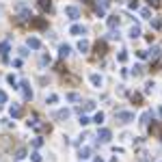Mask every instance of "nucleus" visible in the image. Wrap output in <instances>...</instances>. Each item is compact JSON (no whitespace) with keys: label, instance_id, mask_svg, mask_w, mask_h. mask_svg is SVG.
Instances as JSON below:
<instances>
[{"label":"nucleus","instance_id":"nucleus-1","mask_svg":"<svg viewBox=\"0 0 162 162\" xmlns=\"http://www.w3.org/2000/svg\"><path fill=\"white\" fill-rule=\"evenodd\" d=\"M114 117H117V121H121V123H130V121H134V112L119 110V112H114Z\"/></svg>","mask_w":162,"mask_h":162},{"label":"nucleus","instance_id":"nucleus-2","mask_svg":"<svg viewBox=\"0 0 162 162\" xmlns=\"http://www.w3.org/2000/svg\"><path fill=\"white\" fill-rule=\"evenodd\" d=\"M19 89H22V93H24V100L30 102V100H33V89H30V84H28L26 80H22V82H19Z\"/></svg>","mask_w":162,"mask_h":162},{"label":"nucleus","instance_id":"nucleus-3","mask_svg":"<svg viewBox=\"0 0 162 162\" xmlns=\"http://www.w3.org/2000/svg\"><path fill=\"white\" fill-rule=\"evenodd\" d=\"M110 136H112V134H110L108 128H100V130H97V141H100V143H108Z\"/></svg>","mask_w":162,"mask_h":162},{"label":"nucleus","instance_id":"nucleus-4","mask_svg":"<svg viewBox=\"0 0 162 162\" xmlns=\"http://www.w3.org/2000/svg\"><path fill=\"white\" fill-rule=\"evenodd\" d=\"M9 41H2L0 43V58H2V63H9Z\"/></svg>","mask_w":162,"mask_h":162},{"label":"nucleus","instance_id":"nucleus-5","mask_svg":"<svg viewBox=\"0 0 162 162\" xmlns=\"http://www.w3.org/2000/svg\"><path fill=\"white\" fill-rule=\"evenodd\" d=\"M65 15L72 19V22H76V19L80 17V11H78V7H65Z\"/></svg>","mask_w":162,"mask_h":162},{"label":"nucleus","instance_id":"nucleus-6","mask_svg":"<svg viewBox=\"0 0 162 162\" xmlns=\"http://www.w3.org/2000/svg\"><path fill=\"white\" fill-rule=\"evenodd\" d=\"M86 33V28L82 26V24H74L72 28H69V35H76V37H80V35H84Z\"/></svg>","mask_w":162,"mask_h":162},{"label":"nucleus","instance_id":"nucleus-7","mask_svg":"<svg viewBox=\"0 0 162 162\" xmlns=\"http://www.w3.org/2000/svg\"><path fill=\"white\" fill-rule=\"evenodd\" d=\"M26 45H28L30 50H39V48H41V39H37V37H28Z\"/></svg>","mask_w":162,"mask_h":162},{"label":"nucleus","instance_id":"nucleus-8","mask_svg":"<svg viewBox=\"0 0 162 162\" xmlns=\"http://www.w3.org/2000/svg\"><path fill=\"white\" fill-rule=\"evenodd\" d=\"M106 24H108V28H112V30H114V28L119 26V17H117V15H110V17L106 19Z\"/></svg>","mask_w":162,"mask_h":162},{"label":"nucleus","instance_id":"nucleus-9","mask_svg":"<svg viewBox=\"0 0 162 162\" xmlns=\"http://www.w3.org/2000/svg\"><path fill=\"white\" fill-rule=\"evenodd\" d=\"M24 158H26V149H24V147H19V149H17V151L13 153V160H15V162L24 160Z\"/></svg>","mask_w":162,"mask_h":162},{"label":"nucleus","instance_id":"nucleus-10","mask_svg":"<svg viewBox=\"0 0 162 162\" xmlns=\"http://www.w3.org/2000/svg\"><path fill=\"white\" fill-rule=\"evenodd\" d=\"M89 80H91V84L97 86V89L102 86V76H100V74H91V78H89Z\"/></svg>","mask_w":162,"mask_h":162},{"label":"nucleus","instance_id":"nucleus-11","mask_svg":"<svg viewBox=\"0 0 162 162\" xmlns=\"http://www.w3.org/2000/svg\"><path fill=\"white\" fill-rule=\"evenodd\" d=\"M39 9L45 13V11H50L52 9V0H39Z\"/></svg>","mask_w":162,"mask_h":162},{"label":"nucleus","instance_id":"nucleus-12","mask_svg":"<svg viewBox=\"0 0 162 162\" xmlns=\"http://www.w3.org/2000/svg\"><path fill=\"white\" fill-rule=\"evenodd\" d=\"M160 54H162V50L158 48V45H153L151 52H149V58H151V61H158V58H160Z\"/></svg>","mask_w":162,"mask_h":162},{"label":"nucleus","instance_id":"nucleus-13","mask_svg":"<svg viewBox=\"0 0 162 162\" xmlns=\"http://www.w3.org/2000/svg\"><path fill=\"white\" fill-rule=\"evenodd\" d=\"M69 52H72V48H69V45L65 43V45H61V50H58V56H61V58H67V56H69Z\"/></svg>","mask_w":162,"mask_h":162},{"label":"nucleus","instance_id":"nucleus-14","mask_svg":"<svg viewBox=\"0 0 162 162\" xmlns=\"http://www.w3.org/2000/svg\"><path fill=\"white\" fill-rule=\"evenodd\" d=\"M130 37H132V39H136V37H141V26H138V24L130 26Z\"/></svg>","mask_w":162,"mask_h":162},{"label":"nucleus","instance_id":"nucleus-15","mask_svg":"<svg viewBox=\"0 0 162 162\" xmlns=\"http://www.w3.org/2000/svg\"><path fill=\"white\" fill-rule=\"evenodd\" d=\"M78 50H80L82 54L89 52V41H86V39H80V41H78Z\"/></svg>","mask_w":162,"mask_h":162},{"label":"nucleus","instance_id":"nucleus-16","mask_svg":"<svg viewBox=\"0 0 162 162\" xmlns=\"http://www.w3.org/2000/svg\"><path fill=\"white\" fill-rule=\"evenodd\" d=\"M95 52H97L100 56L106 54V43H104V41H97V43H95Z\"/></svg>","mask_w":162,"mask_h":162},{"label":"nucleus","instance_id":"nucleus-17","mask_svg":"<svg viewBox=\"0 0 162 162\" xmlns=\"http://www.w3.org/2000/svg\"><path fill=\"white\" fill-rule=\"evenodd\" d=\"M69 114H72V112H69L67 108H65V110H58V112H56V119H61V121H65V119H69Z\"/></svg>","mask_w":162,"mask_h":162},{"label":"nucleus","instance_id":"nucleus-18","mask_svg":"<svg viewBox=\"0 0 162 162\" xmlns=\"http://www.w3.org/2000/svg\"><path fill=\"white\" fill-rule=\"evenodd\" d=\"M9 112H11V117H13V119H17L19 114H22V108H19V106H11V110H9Z\"/></svg>","mask_w":162,"mask_h":162},{"label":"nucleus","instance_id":"nucleus-19","mask_svg":"<svg viewBox=\"0 0 162 162\" xmlns=\"http://www.w3.org/2000/svg\"><path fill=\"white\" fill-rule=\"evenodd\" d=\"M30 26H35V28H45V22H43V19H35V17H33Z\"/></svg>","mask_w":162,"mask_h":162},{"label":"nucleus","instance_id":"nucleus-20","mask_svg":"<svg viewBox=\"0 0 162 162\" xmlns=\"http://www.w3.org/2000/svg\"><path fill=\"white\" fill-rule=\"evenodd\" d=\"M86 158H91V149L89 147H82L80 149V160H86Z\"/></svg>","mask_w":162,"mask_h":162},{"label":"nucleus","instance_id":"nucleus-21","mask_svg":"<svg viewBox=\"0 0 162 162\" xmlns=\"http://www.w3.org/2000/svg\"><path fill=\"white\" fill-rule=\"evenodd\" d=\"M130 100H132L134 104H141V102H143V95H141V93H132V95H130Z\"/></svg>","mask_w":162,"mask_h":162},{"label":"nucleus","instance_id":"nucleus-22","mask_svg":"<svg viewBox=\"0 0 162 162\" xmlns=\"http://www.w3.org/2000/svg\"><path fill=\"white\" fill-rule=\"evenodd\" d=\"M102 121H104V112L100 110V112H95V117H93V123H97V125H100Z\"/></svg>","mask_w":162,"mask_h":162},{"label":"nucleus","instance_id":"nucleus-23","mask_svg":"<svg viewBox=\"0 0 162 162\" xmlns=\"http://www.w3.org/2000/svg\"><path fill=\"white\" fill-rule=\"evenodd\" d=\"M149 117H151V112H143V114H141V123L147 125V123H149Z\"/></svg>","mask_w":162,"mask_h":162},{"label":"nucleus","instance_id":"nucleus-24","mask_svg":"<svg viewBox=\"0 0 162 162\" xmlns=\"http://www.w3.org/2000/svg\"><path fill=\"white\" fill-rule=\"evenodd\" d=\"M67 100H69V102H78L80 95H78V93H67Z\"/></svg>","mask_w":162,"mask_h":162},{"label":"nucleus","instance_id":"nucleus-25","mask_svg":"<svg viewBox=\"0 0 162 162\" xmlns=\"http://www.w3.org/2000/svg\"><path fill=\"white\" fill-rule=\"evenodd\" d=\"M91 123V119L86 117V114H80V125H89Z\"/></svg>","mask_w":162,"mask_h":162},{"label":"nucleus","instance_id":"nucleus-26","mask_svg":"<svg viewBox=\"0 0 162 162\" xmlns=\"http://www.w3.org/2000/svg\"><path fill=\"white\" fill-rule=\"evenodd\" d=\"M7 80H9V84H11V86L19 89V86H17V80H15V76H7Z\"/></svg>","mask_w":162,"mask_h":162},{"label":"nucleus","instance_id":"nucleus-27","mask_svg":"<svg viewBox=\"0 0 162 162\" xmlns=\"http://www.w3.org/2000/svg\"><path fill=\"white\" fill-rule=\"evenodd\" d=\"M56 102H58V95H56V93L48 95V104H56Z\"/></svg>","mask_w":162,"mask_h":162},{"label":"nucleus","instance_id":"nucleus-28","mask_svg":"<svg viewBox=\"0 0 162 162\" xmlns=\"http://www.w3.org/2000/svg\"><path fill=\"white\" fill-rule=\"evenodd\" d=\"M30 156H33V162H43V160H41V153H39V151H33Z\"/></svg>","mask_w":162,"mask_h":162},{"label":"nucleus","instance_id":"nucleus-29","mask_svg":"<svg viewBox=\"0 0 162 162\" xmlns=\"http://www.w3.org/2000/svg\"><path fill=\"white\" fill-rule=\"evenodd\" d=\"M132 74H134V76H141V74H143V65H136Z\"/></svg>","mask_w":162,"mask_h":162},{"label":"nucleus","instance_id":"nucleus-30","mask_svg":"<svg viewBox=\"0 0 162 162\" xmlns=\"http://www.w3.org/2000/svg\"><path fill=\"white\" fill-rule=\"evenodd\" d=\"M136 56H138V58H147V56H149V52H145V50H138V52H136Z\"/></svg>","mask_w":162,"mask_h":162},{"label":"nucleus","instance_id":"nucleus-31","mask_svg":"<svg viewBox=\"0 0 162 162\" xmlns=\"http://www.w3.org/2000/svg\"><path fill=\"white\" fill-rule=\"evenodd\" d=\"M117 58H119V63H125V61H128V54H125V52H119Z\"/></svg>","mask_w":162,"mask_h":162},{"label":"nucleus","instance_id":"nucleus-32","mask_svg":"<svg viewBox=\"0 0 162 162\" xmlns=\"http://www.w3.org/2000/svg\"><path fill=\"white\" fill-rule=\"evenodd\" d=\"M151 26H153V28H162V22H160V19H151Z\"/></svg>","mask_w":162,"mask_h":162},{"label":"nucleus","instance_id":"nucleus-33","mask_svg":"<svg viewBox=\"0 0 162 162\" xmlns=\"http://www.w3.org/2000/svg\"><path fill=\"white\" fill-rule=\"evenodd\" d=\"M5 102H7V93H5L2 89H0V104H5Z\"/></svg>","mask_w":162,"mask_h":162},{"label":"nucleus","instance_id":"nucleus-34","mask_svg":"<svg viewBox=\"0 0 162 162\" xmlns=\"http://www.w3.org/2000/svg\"><path fill=\"white\" fill-rule=\"evenodd\" d=\"M141 15H143V17H149L151 11H149V9H141ZM149 19H151V17H149Z\"/></svg>","mask_w":162,"mask_h":162},{"label":"nucleus","instance_id":"nucleus-35","mask_svg":"<svg viewBox=\"0 0 162 162\" xmlns=\"http://www.w3.org/2000/svg\"><path fill=\"white\" fill-rule=\"evenodd\" d=\"M149 132H151V134H160V128H158V125H156V123H153V125H151V128H149Z\"/></svg>","mask_w":162,"mask_h":162},{"label":"nucleus","instance_id":"nucleus-36","mask_svg":"<svg viewBox=\"0 0 162 162\" xmlns=\"http://www.w3.org/2000/svg\"><path fill=\"white\" fill-rule=\"evenodd\" d=\"M93 108H95L93 102H86V104H84V110H93Z\"/></svg>","mask_w":162,"mask_h":162},{"label":"nucleus","instance_id":"nucleus-37","mask_svg":"<svg viewBox=\"0 0 162 162\" xmlns=\"http://www.w3.org/2000/svg\"><path fill=\"white\" fill-rule=\"evenodd\" d=\"M41 65H50V56H41Z\"/></svg>","mask_w":162,"mask_h":162},{"label":"nucleus","instance_id":"nucleus-38","mask_svg":"<svg viewBox=\"0 0 162 162\" xmlns=\"http://www.w3.org/2000/svg\"><path fill=\"white\" fill-rule=\"evenodd\" d=\"M151 89H153V82H147V86H145V93H151Z\"/></svg>","mask_w":162,"mask_h":162},{"label":"nucleus","instance_id":"nucleus-39","mask_svg":"<svg viewBox=\"0 0 162 162\" xmlns=\"http://www.w3.org/2000/svg\"><path fill=\"white\" fill-rule=\"evenodd\" d=\"M147 2H149L151 7H160V0H147Z\"/></svg>","mask_w":162,"mask_h":162},{"label":"nucleus","instance_id":"nucleus-40","mask_svg":"<svg viewBox=\"0 0 162 162\" xmlns=\"http://www.w3.org/2000/svg\"><path fill=\"white\" fill-rule=\"evenodd\" d=\"M130 9H138V2H136V0H130Z\"/></svg>","mask_w":162,"mask_h":162},{"label":"nucleus","instance_id":"nucleus-41","mask_svg":"<svg viewBox=\"0 0 162 162\" xmlns=\"http://www.w3.org/2000/svg\"><path fill=\"white\" fill-rule=\"evenodd\" d=\"M93 162H104V160H102V158H100V156H97V158H95V160H93Z\"/></svg>","mask_w":162,"mask_h":162},{"label":"nucleus","instance_id":"nucleus-42","mask_svg":"<svg viewBox=\"0 0 162 162\" xmlns=\"http://www.w3.org/2000/svg\"><path fill=\"white\" fill-rule=\"evenodd\" d=\"M82 2H89V0H82Z\"/></svg>","mask_w":162,"mask_h":162},{"label":"nucleus","instance_id":"nucleus-43","mask_svg":"<svg viewBox=\"0 0 162 162\" xmlns=\"http://www.w3.org/2000/svg\"><path fill=\"white\" fill-rule=\"evenodd\" d=\"M0 108H2V104H0Z\"/></svg>","mask_w":162,"mask_h":162}]
</instances>
